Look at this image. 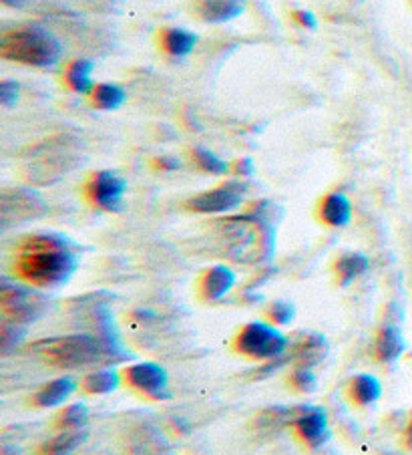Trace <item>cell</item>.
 <instances>
[{
    "mask_svg": "<svg viewBox=\"0 0 412 455\" xmlns=\"http://www.w3.org/2000/svg\"><path fill=\"white\" fill-rule=\"evenodd\" d=\"M79 250L60 234L43 232L27 236L17 246L12 270L20 283L35 288L67 284L79 268Z\"/></svg>",
    "mask_w": 412,
    "mask_h": 455,
    "instance_id": "obj_1",
    "label": "cell"
},
{
    "mask_svg": "<svg viewBox=\"0 0 412 455\" xmlns=\"http://www.w3.org/2000/svg\"><path fill=\"white\" fill-rule=\"evenodd\" d=\"M30 353L59 369H87L111 365V363L125 361L129 356L115 339L91 335V332H77V335H60L36 340L30 347Z\"/></svg>",
    "mask_w": 412,
    "mask_h": 455,
    "instance_id": "obj_2",
    "label": "cell"
},
{
    "mask_svg": "<svg viewBox=\"0 0 412 455\" xmlns=\"http://www.w3.org/2000/svg\"><path fill=\"white\" fill-rule=\"evenodd\" d=\"M0 59L36 69H51L63 59V44L49 28L39 25L19 27L0 35Z\"/></svg>",
    "mask_w": 412,
    "mask_h": 455,
    "instance_id": "obj_3",
    "label": "cell"
},
{
    "mask_svg": "<svg viewBox=\"0 0 412 455\" xmlns=\"http://www.w3.org/2000/svg\"><path fill=\"white\" fill-rule=\"evenodd\" d=\"M0 308H3L4 321L27 327L47 313L49 300L39 292V288L3 278L0 280Z\"/></svg>",
    "mask_w": 412,
    "mask_h": 455,
    "instance_id": "obj_4",
    "label": "cell"
},
{
    "mask_svg": "<svg viewBox=\"0 0 412 455\" xmlns=\"http://www.w3.org/2000/svg\"><path fill=\"white\" fill-rule=\"evenodd\" d=\"M235 351L251 361H281L286 359L289 343L276 324L254 321L235 335Z\"/></svg>",
    "mask_w": 412,
    "mask_h": 455,
    "instance_id": "obj_5",
    "label": "cell"
},
{
    "mask_svg": "<svg viewBox=\"0 0 412 455\" xmlns=\"http://www.w3.org/2000/svg\"><path fill=\"white\" fill-rule=\"evenodd\" d=\"M83 192H85V198L93 208L103 212H121L125 204L127 181L117 172L101 170L91 173Z\"/></svg>",
    "mask_w": 412,
    "mask_h": 455,
    "instance_id": "obj_6",
    "label": "cell"
},
{
    "mask_svg": "<svg viewBox=\"0 0 412 455\" xmlns=\"http://www.w3.org/2000/svg\"><path fill=\"white\" fill-rule=\"evenodd\" d=\"M246 184L243 181H227L208 192H202L187 200V210L197 212V214H227L235 208L242 206L246 198Z\"/></svg>",
    "mask_w": 412,
    "mask_h": 455,
    "instance_id": "obj_7",
    "label": "cell"
},
{
    "mask_svg": "<svg viewBox=\"0 0 412 455\" xmlns=\"http://www.w3.org/2000/svg\"><path fill=\"white\" fill-rule=\"evenodd\" d=\"M125 383L141 393L145 397L151 399H170V377H167V371L157 365V363L145 361V363H135V365H129L123 371Z\"/></svg>",
    "mask_w": 412,
    "mask_h": 455,
    "instance_id": "obj_8",
    "label": "cell"
},
{
    "mask_svg": "<svg viewBox=\"0 0 412 455\" xmlns=\"http://www.w3.org/2000/svg\"><path fill=\"white\" fill-rule=\"evenodd\" d=\"M47 212V204L33 189H11L0 198V220L3 228L11 224H22L30 218H39Z\"/></svg>",
    "mask_w": 412,
    "mask_h": 455,
    "instance_id": "obj_9",
    "label": "cell"
},
{
    "mask_svg": "<svg viewBox=\"0 0 412 455\" xmlns=\"http://www.w3.org/2000/svg\"><path fill=\"white\" fill-rule=\"evenodd\" d=\"M296 434L300 435L304 443L310 447H320L330 437V427H328V415L322 407H306L302 409L294 419Z\"/></svg>",
    "mask_w": 412,
    "mask_h": 455,
    "instance_id": "obj_10",
    "label": "cell"
},
{
    "mask_svg": "<svg viewBox=\"0 0 412 455\" xmlns=\"http://www.w3.org/2000/svg\"><path fill=\"white\" fill-rule=\"evenodd\" d=\"M235 286V272L226 267V264H218V267L208 268L200 278V294L203 300H221L226 294H230Z\"/></svg>",
    "mask_w": 412,
    "mask_h": 455,
    "instance_id": "obj_11",
    "label": "cell"
},
{
    "mask_svg": "<svg viewBox=\"0 0 412 455\" xmlns=\"http://www.w3.org/2000/svg\"><path fill=\"white\" fill-rule=\"evenodd\" d=\"M246 11V0H200L195 14L210 25H224L238 19Z\"/></svg>",
    "mask_w": 412,
    "mask_h": 455,
    "instance_id": "obj_12",
    "label": "cell"
},
{
    "mask_svg": "<svg viewBox=\"0 0 412 455\" xmlns=\"http://www.w3.org/2000/svg\"><path fill=\"white\" fill-rule=\"evenodd\" d=\"M95 60L91 59H75V60H68L65 71H63V85L73 91V93L77 95H85L89 97L91 91L95 89Z\"/></svg>",
    "mask_w": 412,
    "mask_h": 455,
    "instance_id": "obj_13",
    "label": "cell"
},
{
    "mask_svg": "<svg viewBox=\"0 0 412 455\" xmlns=\"http://www.w3.org/2000/svg\"><path fill=\"white\" fill-rule=\"evenodd\" d=\"M353 214H354L353 202H350L346 194L330 192V194H326L322 200H320L318 218L322 220L326 226L345 228V226L350 224Z\"/></svg>",
    "mask_w": 412,
    "mask_h": 455,
    "instance_id": "obj_14",
    "label": "cell"
},
{
    "mask_svg": "<svg viewBox=\"0 0 412 455\" xmlns=\"http://www.w3.org/2000/svg\"><path fill=\"white\" fill-rule=\"evenodd\" d=\"M197 36L194 30H187L183 27H167L159 33V47L163 52L175 59H186L194 52L197 47Z\"/></svg>",
    "mask_w": 412,
    "mask_h": 455,
    "instance_id": "obj_15",
    "label": "cell"
},
{
    "mask_svg": "<svg viewBox=\"0 0 412 455\" xmlns=\"http://www.w3.org/2000/svg\"><path fill=\"white\" fill-rule=\"evenodd\" d=\"M328 355V340L318 332H306L296 339L292 347V359L300 367H314L320 361H324Z\"/></svg>",
    "mask_w": 412,
    "mask_h": 455,
    "instance_id": "obj_16",
    "label": "cell"
},
{
    "mask_svg": "<svg viewBox=\"0 0 412 455\" xmlns=\"http://www.w3.org/2000/svg\"><path fill=\"white\" fill-rule=\"evenodd\" d=\"M407 348V340H404L402 331L396 324H386L378 331L376 340H374V355L378 361L392 363L400 359V355Z\"/></svg>",
    "mask_w": 412,
    "mask_h": 455,
    "instance_id": "obj_17",
    "label": "cell"
},
{
    "mask_svg": "<svg viewBox=\"0 0 412 455\" xmlns=\"http://www.w3.org/2000/svg\"><path fill=\"white\" fill-rule=\"evenodd\" d=\"M75 389H77V383L71 377H60L51 381L47 385H43L39 391L35 393V405L39 407H60L65 401L73 395Z\"/></svg>",
    "mask_w": 412,
    "mask_h": 455,
    "instance_id": "obj_18",
    "label": "cell"
},
{
    "mask_svg": "<svg viewBox=\"0 0 412 455\" xmlns=\"http://www.w3.org/2000/svg\"><path fill=\"white\" fill-rule=\"evenodd\" d=\"M87 100L93 109L117 111L127 103V91L117 83H97Z\"/></svg>",
    "mask_w": 412,
    "mask_h": 455,
    "instance_id": "obj_19",
    "label": "cell"
},
{
    "mask_svg": "<svg viewBox=\"0 0 412 455\" xmlns=\"http://www.w3.org/2000/svg\"><path fill=\"white\" fill-rule=\"evenodd\" d=\"M383 395V385L374 375L360 373L356 375L348 385V397L358 407H368Z\"/></svg>",
    "mask_w": 412,
    "mask_h": 455,
    "instance_id": "obj_20",
    "label": "cell"
},
{
    "mask_svg": "<svg viewBox=\"0 0 412 455\" xmlns=\"http://www.w3.org/2000/svg\"><path fill=\"white\" fill-rule=\"evenodd\" d=\"M370 267V260L366 254L360 252H346L342 254L334 264L336 280H338L340 286H350L354 280L360 278L366 270Z\"/></svg>",
    "mask_w": 412,
    "mask_h": 455,
    "instance_id": "obj_21",
    "label": "cell"
},
{
    "mask_svg": "<svg viewBox=\"0 0 412 455\" xmlns=\"http://www.w3.org/2000/svg\"><path fill=\"white\" fill-rule=\"evenodd\" d=\"M119 385H121V373H117L115 369H109V367L91 371L81 383L83 391L89 393V395H107V393H113L115 389H119Z\"/></svg>",
    "mask_w": 412,
    "mask_h": 455,
    "instance_id": "obj_22",
    "label": "cell"
},
{
    "mask_svg": "<svg viewBox=\"0 0 412 455\" xmlns=\"http://www.w3.org/2000/svg\"><path fill=\"white\" fill-rule=\"evenodd\" d=\"M133 455H170L163 435L154 427H143L135 435Z\"/></svg>",
    "mask_w": 412,
    "mask_h": 455,
    "instance_id": "obj_23",
    "label": "cell"
},
{
    "mask_svg": "<svg viewBox=\"0 0 412 455\" xmlns=\"http://www.w3.org/2000/svg\"><path fill=\"white\" fill-rule=\"evenodd\" d=\"M85 442V434L81 429L77 431H63L57 437L44 442L41 447L43 455H71L77 447Z\"/></svg>",
    "mask_w": 412,
    "mask_h": 455,
    "instance_id": "obj_24",
    "label": "cell"
},
{
    "mask_svg": "<svg viewBox=\"0 0 412 455\" xmlns=\"http://www.w3.org/2000/svg\"><path fill=\"white\" fill-rule=\"evenodd\" d=\"M192 162L205 173H213V176H224V173L232 172V164H227L224 157H219L216 151L208 148H194L192 149Z\"/></svg>",
    "mask_w": 412,
    "mask_h": 455,
    "instance_id": "obj_25",
    "label": "cell"
},
{
    "mask_svg": "<svg viewBox=\"0 0 412 455\" xmlns=\"http://www.w3.org/2000/svg\"><path fill=\"white\" fill-rule=\"evenodd\" d=\"M89 423V409L85 403H73L60 409L57 417V426L63 431H77Z\"/></svg>",
    "mask_w": 412,
    "mask_h": 455,
    "instance_id": "obj_26",
    "label": "cell"
},
{
    "mask_svg": "<svg viewBox=\"0 0 412 455\" xmlns=\"http://www.w3.org/2000/svg\"><path fill=\"white\" fill-rule=\"evenodd\" d=\"M25 335H27V329L22 327V324L4 321L3 329H0V348H3V353L9 355L12 348H17L22 343Z\"/></svg>",
    "mask_w": 412,
    "mask_h": 455,
    "instance_id": "obj_27",
    "label": "cell"
},
{
    "mask_svg": "<svg viewBox=\"0 0 412 455\" xmlns=\"http://www.w3.org/2000/svg\"><path fill=\"white\" fill-rule=\"evenodd\" d=\"M289 385H292L297 393H314L318 389V379L310 367L297 365L292 371V375H289Z\"/></svg>",
    "mask_w": 412,
    "mask_h": 455,
    "instance_id": "obj_28",
    "label": "cell"
},
{
    "mask_svg": "<svg viewBox=\"0 0 412 455\" xmlns=\"http://www.w3.org/2000/svg\"><path fill=\"white\" fill-rule=\"evenodd\" d=\"M265 315H268L272 324H276V327H288V324L294 321L296 308H294L292 302L276 300V302H272V305L268 307V310H265Z\"/></svg>",
    "mask_w": 412,
    "mask_h": 455,
    "instance_id": "obj_29",
    "label": "cell"
},
{
    "mask_svg": "<svg viewBox=\"0 0 412 455\" xmlns=\"http://www.w3.org/2000/svg\"><path fill=\"white\" fill-rule=\"evenodd\" d=\"M19 97H20V85L17 81H9L4 79L0 83V105L6 109L14 108V105L19 103Z\"/></svg>",
    "mask_w": 412,
    "mask_h": 455,
    "instance_id": "obj_30",
    "label": "cell"
},
{
    "mask_svg": "<svg viewBox=\"0 0 412 455\" xmlns=\"http://www.w3.org/2000/svg\"><path fill=\"white\" fill-rule=\"evenodd\" d=\"M294 20L296 25L302 28H310V30L318 28V19L312 11H294Z\"/></svg>",
    "mask_w": 412,
    "mask_h": 455,
    "instance_id": "obj_31",
    "label": "cell"
},
{
    "mask_svg": "<svg viewBox=\"0 0 412 455\" xmlns=\"http://www.w3.org/2000/svg\"><path fill=\"white\" fill-rule=\"evenodd\" d=\"M232 172L235 176H242V178H248L251 173L256 172V165H254V159L251 157H242L238 162L232 164Z\"/></svg>",
    "mask_w": 412,
    "mask_h": 455,
    "instance_id": "obj_32",
    "label": "cell"
},
{
    "mask_svg": "<svg viewBox=\"0 0 412 455\" xmlns=\"http://www.w3.org/2000/svg\"><path fill=\"white\" fill-rule=\"evenodd\" d=\"M181 162L178 157H171V156H159L154 159V168L155 170H162V172H173V170H179Z\"/></svg>",
    "mask_w": 412,
    "mask_h": 455,
    "instance_id": "obj_33",
    "label": "cell"
},
{
    "mask_svg": "<svg viewBox=\"0 0 412 455\" xmlns=\"http://www.w3.org/2000/svg\"><path fill=\"white\" fill-rule=\"evenodd\" d=\"M404 443H407L408 450H412V415L407 423V429H404Z\"/></svg>",
    "mask_w": 412,
    "mask_h": 455,
    "instance_id": "obj_34",
    "label": "cell"
},
{
    "mask_svg": "<svg viewBox=\"0 0 412 455\" xmlns=\"http://www.w3.org/2000/svg\"><path fill=\"white\" fill-rule=\"evenodd\" d=\"M3 3H6V4H22V3H27V0H3Z\"/></svg>",
    "mask_w": 412,
    "mask_h": 455,
    "instance_id": "obj_35",
    "label": "cell"
},
{
    "mask_svg": "<svg viewBox=\"0 0 412 455\" xmlns=\"http://www.w3.org/2000/svg\"><path fill=\"white\" fill-rule=\"evenodd\" d=\"M410 3H412V0H410Z\"/></svg>",
    "mask_w": 412,
    "mask_h": 455,
    "instance_id": "obj_36",
    "label": "cell"
}]
</instances>
